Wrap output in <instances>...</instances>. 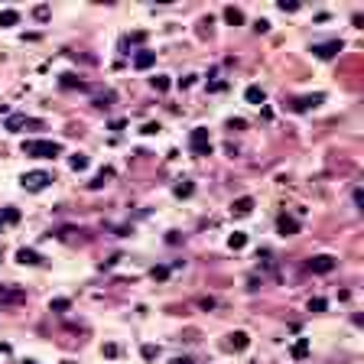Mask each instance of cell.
<instances>
[{
    "label": "cell",
    "instance_id": "cell-1",
    "mask_svg": "<svg viewBox=\"0 0 364 364\" xmlns=\"http://www.w3.org/2000/svg\"><path fill=\"white\" fill-rule=\"evenodd\" d=\"M23 153L36 156V160H56L62 153V147L56 140H23Z\"/></svg>",
    "mask_w": 364,
    "mask_h": 364
},
{
    "label": "cell",
    "instance_id": "cell-2",
    "mask_svg": "<svg viewBox=\"0 0 364 364\" xmlns=\"http://www.w3.org/2000/svg\"><path fill=\"white\" fill-rule=\"evenodd\" d=\"M189 150L195 156H208L211 153V137H208V130H205V127H195L189 134Z\"/></svg>",
    "mask_w": 364,
    "mask_h": 364
},
{
    "label": "cell",
    "instance_id": "cell-3",
    "mask_svg": "<svg viewBox=\"0 0 364 364\" xmlns=\"http://www.w3.org/2000/svg\"><path fill=\"white\" fill-rule=\"evenodd\" d=\"M20 182H23V189H26V192H43L46 185L52 182V176H49V173H43V169H36V173H26Z\"/></svg>",
    "mask_w": 364,
    "mask_h": 364
},
{
    "label": "cell",
    "instance_id": "cell-4",
    "mask_svg": "<svg viewBox=\"0 0 364 364\" xmlns=\"http://www.w3.org/2000/svg\"><path fill=\"white\" fill-rule=\"evenodd\" d=\"M341 49H345V46H341V39H328V43H315V46H312V56L322 59V62H328V59L338 56Z\"/></svg>",
    "mask_w": 364,
    "mask_h": 364
},
{
    "label": "cell",
    "instance_id": "cell-5",
    "mask_svg": "<svg viewBox=\"0 0 364 364\" xmlns=\"http://www.w3.org/2000/svg\"><path fill=\"white\" fill-rule=\"evenodd\" d=\"M20 303H26L23 286H0V306H20Z\"/></svg>",
    "mask_w": 364,
    "mask_h": 364
},
{
    "label": "cell",
    "instance_id": "cell-6",
    "mask_svg": "<svg viewBox=\"0 0 364 364\" xmlns=\"http://www.w3.org/2000/svg\"><path fill=\"white\" fill-rule=\"evenodd\" d=\"M309 270L312 273H332L335 270V257L332 254H315V257H309Z\"/></svg>",
    "mask_w": 364,
    "mask_h": 364
},
{
    "label": "cell",
    "instance_id": "cell-7",
    "mask_svg": "<svg viewBox=\"0 0 364 364\" xmlns=\"http://www.w3.org/2000/svg\"><path fill=\"white\" fill-rule=\"evenodd\" d=\"M322 101H325V94H309V98H296V101H293L290 107H293L296 114H306L309 107H319Z\"/></svg>",
    "mask_w": 364,
    "mask_h": 364
},
{
    "label": "cell",
    "instance_id": "cell-8",
    "mask_svg": "<svg viewBox=\"0 0 364 364\" xmlns=\"http://www.w3.org/2000/svg\"><path fill=\"white\" fill-rule=\"evenodd\" d=\"M277 231H280L283 237H293V234H299V221H296L293 215H280V218H277Z\"/></svg>",
    "mask_w": 364,
    "mask_h": 364
},
{
    "label": "cell",
    "instance_id": "cell-9",
    "mask_svg": "<svg viewBox=\"0 0 364 364\" xmlns=\"http://www.w3.org/2000/svg\"><path fill=\"white\" fill-rule=\"evenodd\" d=\"M251 211H254V198L251 195H241V198H234V202H231V215L244 218V215H251Z\"/></svg>",
    "mask_w": 364,
    "mask_h": 364
},
{
    "label": "cell",
    "instance_id": "cell-10",
    "mask_svg": "<svg viewBox=\"0 0 364 364\" xmlns=\"http://www.w3.org/2000/svg\"><path fill=\"white\" fill-rule=\"evenodd\" d=\"M153 62H156V52L140 49V52L134 56V68H137V72H147V68H153Z\"/></svg>",
    "mask_w": 364,
    "mask_h": 364
},
{
    "label": "cell",
    "instance_id": "cell-11",
    "mask_svg": "<svg viewBox=\"0 0 364 364\" xmlns=\"http://www.w3.org/2000/svg\"><path fill=\"white\" fill-rule=\"evenodd\" d=\"M17 260L23 267H39V264H43V257H39L36 251H30V247H20V251H17Z\"/></svg>",
    "mask_w": 364,
    "mask_h": 364
},
{
    "label": "cell",
    "instance_id": "cell-12",
    "mask_svg": "<svg viewBox=\"0 0 364 364\" xmlns=\"http://www.w3.org/2000/svg\"><path fill=\"white\" fill-rule=\"evenodd\" d=\"M247 345H251V335H247V332H231L228 335V348H231V351H244Z\"/></svg>",
    "mask_w": 364,
    "mask_h": 364
},
{
    "label": "cell",
    "instance_id": "cell-13",
    "mask_svg": "<svg viewBox=\"0 0 364 364\" xmlns=\"http://www.w3.org/2000/svg\"><path fill=\"white\" fill-rule=\"evenodd\" d=\"M244 98H247V104H264V101H267V91H264V88H260V85H251V88H247V91H244Z\"/></svg>",
    "mask_w": 364,
    "mask_h": 364
},
{
    "label": "cell",
    "instance_id": "cell-14",
    "mask_svg": "<svg viewBox=\"0 0 364 364\" xmlns=\"http://www.w3.org/2000/svg\"><path fill=\"white\" fill-rule=\"evenodd\" d=\"M290 354H293L296 361L309 358V338H296V341H293V348H290Z\"/></svg>",
    "mask_w": 364,
    "mask_h": 364
},
{
    "label": "cell",
    "instance_id": "cell-15",
    "mask_svg": "<svg viewBox=\"0 0 364 364\" xmlns=\"http://www.w3.org/2000/svg\"><path fill=\"white\" fill-rule=\"evenodd\" d=\"M192 192H195V185H192L189 179H179V182L173 185V195L176 198H192Z\"/></svg>",
    "mask_w": 364,
    "mask_h": 364
},
{
    "label": "cell",
    "instance_id": "cell-16",
    "mask_svg": "<svg viewBox=\"0 0 364 364\" xmlns=\"http://www.w3.org/2000/svg\"><path fill=\"white\" fill-rule=\"evenodd\" d=\"M59 85H62V88H85V81H81L75 72H62V75H59Z\"/></svg>",
    "mask_w": 364,
    "mask_h": 364
},
{
    "label": "cell",
    "instance_id": "cell-17",
    "mask_svg": "<svg viewBox=\"0 0 364 364\" xmlns=\"http://www.w3.org/2000/svg\"><path fill=\"white\" fill-rule=\"evenodd\" d=\"M224 23H231V26H241V23H244V13L237 10V7H224Z\"/></svg>",
    "mask_w": 364,
    "mask_h": 364
},
{
    "label": "cell",
    "instance_id": "cell-18",
    "mask_svg": "<svg viewBox=\"0 0 364 364\" xmlns=\"http://www.w3.org/2000/svg\"><path fill=\"white\" fill-rule=\"evenodd\" d=\"M228 247H231V251H244V247H247V234H244V231H234V234L228 237Z\"/></svg>",
    "mask_w": 364,
    "mask_h": 364
},
{
    "label": "cell",
    "instance_id": "cell-19",
    "mask_svg": "<svg viewBox=\"0 0 364 364\" xmlns=\"http://www.w3.org/2000/svg\"><path fill=\"white\" fill-rule=\"evenodd\" d=\"M26 124H30V120H26V114H10L4 127H7V130H20V127H26Z\"/></svg>",
    "mask_w": 364,
    "mask_h": 364
},
{
    "label": "cell",
    "instance_id": "cell-20",
    "mask_svg": "<svg viewBox=\"0 0 364 364\" xmlns=\"http://www.w3.org/2000/svg\"><path fill=\"white\" fill-rule=\"evenodd\" d=\"M68 166H72L75 173H85V169H88V156L85 153H75L72 160H68Z\"/></svg>",
    "mask_w": 364,
    "mask_h": 364
},
{
    "label": "cell",
    "instance_id": "cell-21",
    "mask_svg": "<svg viewBox=\"0 0 364 364\" xmlns=\"http://www.w3.org/2000/svg\"><path fill=\"white\" fill-rule=\"evenodd\" d=\"M17 23H20L17 10H0V26H17Z\"/></svg>",
    "mask_w": 364,
    "mask_h": 364
},
{
    "label": "cell",
    "instance_id": "cell-22",
    "mask_svg": "<svg viewBox=\"0 0 364 364\" xmlns=\"http://www.w3.org/2000/svg\"><path fill=\"white\" fill-rule=\"evenodd\" d=\"M4 221L7 224H17L20 221V211L17 208H4V211H0V224H4Z\"/></svg>",
    "mask_w": 364,
    "mask_h": 364
},
{
    "label": "cell",
    "instance_id": "cell-23",
    "mask_svg": "<svg viewBox=\"0 0 364 364\" xmlns=\"http://www.w3.org/2000/svg\"><path fill=\"white\" fill-rule=\"evenodd\" d=\"M111 176H114V173H111V169H101V173H98V176H94V179H91V182H88V185H91V189H101V185H104V179H111Z\"/></svg>",
    "mask_w": 364,
    "mask_h": 364
},
{
    "label": "cell",
    "instance_id": "cell-24",
    "mask_svg": "<svg viewBox=\"0 0 364 364\" xmlns=\"http://www.w3.org/2000/svg\"><path fill=\"white\" fill-rule=\"evenodd\" d=\"M150 85H153L156 91H166L169 88V75H156V78H150Z\"/></svg>",
    "mask_w": 364,
    "mask_h": 364
},
{
    "label": "cell",
    "instance_id": "cell-25",
    "mask_svg": "<svg viewBox=\"0 0 364 364\" xmlns=\"http://www.w3.org/2000/svg\"><path fill=\"white\" fill-rule=\"evenodd\" d=\"M328 309V303L322 296H315V299H309V312H325Z\"/></svg>",
    "mask_w": 364,
    "mask_h": 364
},
{
    "label": "cell",
    "instance_id": "cell-26",
    "mask_svg": "<svg viewBox=\"0 0 364 364\" xmlns=\"http://www.w3.org/2000/svg\"><path fill=\"white\" fill-rule=\"evenodd\" d=\"M140 354H143V361H153L156 354H160V348H156V345H143V348H140Z\"/></svg>",
    "mask_w": 364,
    "mask_h": 364
},
{
    "label": "cell",
    "instance_id": "cell-27",
    "mask_svg": "<svg viewBox=\"0 0 364 364\" xmlns=\"http://www.w3.org/2000/svg\"><path fill=\"white\" fill-rule=\"evenodd\" d=\"M277 7H280L283 13H296V10H299V4H296V0H280Z\"/></svg>",
    "mask_w": 364,
    "mask_h": 364
},
{
    "label": "cell",
    "instance_id": "cell-28",
    "mask_svg": "<svg viewBox=\"0 0 364 364\" xmlns=\"http://www.w3.org/2000/svg\"><path fill=\"white\" fill-rule=\"evenodd\" d=\"M68 306H72L68 299H52V303H49V309H52V312H65Z\"/></svg>",
    "mask_w": 364,
    "mask_h": 364
},
{
    "label": "cell",
    "instance_id": "cell-29",
    "mask_svg": "<svg viewBox=\"0 0 364 364\" xmlns=\"http://www.w3.org/2000/svg\"><path fill=\"white\" fill-rule=\"evenodd\" d=\"M140 134H143V137H153V134H160V124H153V120H150V124H143V127H140Z\"/></svg>",
    "mask_w": 364,
    "mask_h": 364
},
{
    "label": "cell",
    "instance_id": "cell-30",
    "mask_svg": "<svg viewBox=\"0 0 364 364\" xmlns=\"http://www.w3.org/2000/svg\"><path fill=\"white\" fill-rule=\"evenodd\" d=\"M150 277H153V280H166L169 277V267H153V270H150Z\"/></svg>",
    "mask_w": 364,
    "mask_h": 364
},
{
    "label": "cell",
    "instance_id": "cell-31",
    "mask_svg": "<svg viewBox=\"0 0 364 364\" xmlns=\"http://www.w3.org/2000/svg\"><path fill=\"white\" fill-rule=\"evenodd\" d=\"M33 17H36V20H49V7H36V10H33Z\"/></svg>",
    "mask_w": 364,
    "mask_h": 364
},
{
    "label": "cell",
    "instance_id": "cell-32",
    "mask_svg": "<svg viewBox=\"0 0 364 364\" xmlns=\"http://www.w3.org/2000/svg\"><path fill=\"white\" fill-rule=\"evenodd\" d=\"M195 78H198V75H185V78H179V88H192V85H195Z\"/></svg>",
    "mask_w": 364,
    "mask_h": 364
},
{
    "label": "cell",
    "instance_id": "cell-33",
    "mask_svg": "<svg viewBox=\"0 0 364 364\" xmlns=\"http://www.w3.org/2000/svg\"><path fill=\"white\" fill-rule=\"evenodd\" d=\"M254 30H257V33H267V30H270V20H257V23H254Z\"/></svg>",
    "mask_w": 364,
    "mask_h": 364
},
{
    "label": "cell",
    "instance_id": "cell-34",
    "mask_svg": "<svg viewBox=\"0 0 364 364\" xmlns=\"http://www.w3.org/2000/svg\"><path fill=\"white\" fill-rule=\"evenodd\" d=\"M114 354H117V345H114V341H107V345H104V358H114Z\"/></svg>",
    "mask_w": 364,
    "mask_h": 364
},
{
    "label": "cell",
    "instance_id": "cell-35",
    "mask_svg": "<svg viewBox=\"0 0 364 364\" xmlns=\"http://www.w3.org/2000/svg\"><path fill=\"white\" fill-rule=\"evenodd\" d=\"M198 306H202V309H215V299H211V296H202V299H198Z\"/></svg>",
    "mask_w": 364,
    "mask_h": 364
},
{
    "label": "cell",
    "instance_id": "cell-36",
    "mask_svg": "<svg viewBox=\"0 0 364 364\" xmlns=\"http://www.w3.org/2000/svg\"><path fill=\"white\" fill-rule=\"evenodd\" d=\"M354 205H358V208L364 205V192H361V189H354Z\"/></svg>",
    "mask_w": 364,
    "mask_h": 364
},
{
    "label": "cell",
    "instance_id": "cell-37",
    "mask_svg": "<svg viewBox=\"0 0 364 364\" xmlns=\"http://www.w3.org/2000/svg\"><path fill=\"white\" fill-rule=\"evenodd\" d=\"M169 364H195V361H192V358H173Z\"/></svg>",
    "mask_w": 364,
    "mask_h": 364
},
{
    "label": "cell",
    "instance_id": "cell-38",
    "mask_svg": "<svg viewBox=\"0 0 364 364\" xmlns=\"http://www.w3.org/2000/svg\"><path fill=\"white\" fill-rule=\"evenodd\" d=\"M23 364H39V361H33V358H26V361H23Z\"/></svg>",
    "mask_w": 364,
    "mask_h": 364
},
{
    "label": "cell",
    "instance_id": "cell-39",
    "mask_svg": "<svg viewBox=\"0 0 364 364\" xmlns=\"http://www.w3.org/2000/svg\"><path fill=\"white\" fill-rule=\"evenodd\" d=\"M0 260H4V247H0Z\"/></svg>",
    "mask_w": 364,
    "mask_h": 364
},
{
    "label": "cell",
    "instance_id": "cell-40",
    "mask_svg": "<svg viewBox=\"0 0 364 364\" xmlns=\"http://www.w3.org/2000/svg\"><path fill=\"white\" fill-rule=\"evenodd\" d=\"M62 364H75V361H62Z\"/></svg>",
    "mask_w": 364,
    "mask_h": 364
},
{
    "label": "cell",
    "instance_id": "cell-41",
    "mask_svg": "<svg viewBox=\"0 0 364 364\" xmlns=\"http://www.w3.org/2000/svg\"><path fill=\"white\" fill-rule=\"evenodd\" d=\"M0 228H4V224H0Z\"/></svg>",
    "mask_w": 364,
    "mask_h": 364
}]
</instances>
